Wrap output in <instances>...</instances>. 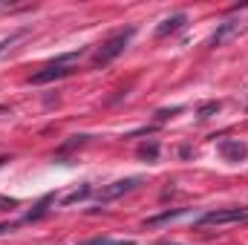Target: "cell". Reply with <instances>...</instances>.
I'll list each match as a JSON object with an SVG mask.
<instances>
[{"label":"cell","instance_id":"5bb4252c","mask_svg":"<svg viewBox=\"0 0 248 245\" xmlns=\"http://www.w3.org/2000/svg\"><path fill=\"white\" fill-rule=\"evenodd\" d=\"M81 245H136L133 240H119V243H113L110 237H95V240H90V243H81Z\"/></svg>","mask_w":248,"mask_h":245},{"label":"cell","instance_id":"277c9868","mask_svg":"<svg viewBox=\"0 0 248 245\" xmlns=\"http://www.w3.org/2000/svg\"><path fill=\"white\" fill-rule=\"evenodd\" d=\"M141 182H144L141 176H127V179H119V182H113V184H104V187L98 190V202H113V199H119L124 193L136 190Z\"/></svg>","mask_w":248,"mask_h":245},{"label":"cell","instance_id":"8992f818","mask_svg":"<svg viewBox=\"0 0 248 245\" xmlns=\"http://www.w3.org/2000/svg\"><path fill=\"white\" fill-rule=\"evenodd\" d=\"M217 150H219V156L225 162H243V159H248V144H243L240 138H222Z\"/></svg>","mask_w":248,"mask_h":245},{"label":"cell","instance_id":"52a82bcc","mask_svg":"<svg viewBox=\"0 0 248 245\" xmlns=\"http://www.w3.org/2000/svg\"><path fill=\"white\" fill-rule=\"evenodd\" d=\"M185 23H187V15H182V12H179V15H173V17H168V20H162V23L156 26V35H159V38H168V35H176V32H179V29H182Z\"/></svg>","mask_w":248,"mask_h":245},{"label":"cell","instance_id":"4fadbf2b","mask_svg":"<svg viewBox=\"0 0 248 245\" xmlns=\"http://www.w3.org/2000/svg\"><path fill=\"white\" fill-rule=\"evenodd\" d=\"M139 156H141V159H147V162H156V159H159V144H156V141L141 144V147H139Z\"/></svg>","mask_w":248,"mask_h":245},{"label":"cell","instance_id":"6da1fadb","mask_svg":"<svg viewBox=\"0 0 248 245\" xmlns=\"http://www.w3.org/2000/svg\"><path fill=\"white\" fill-rule=\"evenodd\" d=\"M133 35H136V26H127V29H122V32L110 35V38L95 49V55H93V66H101V69H104L107 63H113L124 49H127V44L133 41Z\"/></svg>","mask_w":248,"mask_h":245},{"label":"cell","instance_id":"9a60e30c","mask_svg":"<svg viewBox=\"0 0 248 245\" xmlns=\"http://www.w3.org/2000/svg\"><path fill=\"white\" fill-rule=\"evenodd\" d=\"M179 110H182V107H173V110H159V113H156V122H168V119H170L173 113H179Z\"/></svg>","mask_w":248,"mask_h":245},{"label":"cell","instance_id":"5b68a950","mask_svg":"<svg viewBox=\"0 0 248 245\" xmlns=\"http://www.w3.org/2000/svg\"><path fill=\"white\" fill-rule=\"evenodd\" d=\"M240 26H243V20H237V17H228V20H222V23L214 29V35L208 38V46H214V49H217V46H222L225 41H231V38L240 32Z\"/></svg>","mask_w":248,"mask_h":245},{"label":"cell","instance_id":"7a4b0ae2","mask_svg":"<svg viewBox=\"0 0 248 245\" xmlns=\"http://www.w3.org/2000/svg\"><path fill=\"white\" fill-rule=\"evenodd\" d=\"M84 52L78 49V52H66V55H58L55 61H49L44 69H38L32 78H29V84H49V81H58V78H66V75H72L75 72V63L81 58Z\"/></svg>","mask_w":248,"mask_h":245},{"label":"cell","instance_id":"e0dca14e","mask_svg":"<svg viewBox=\"0 0 248 245\" xmlns=\"http://www.w3.org/2000/svg\"><path fill=\"white\" fill-rule=\"evenodd\" d=\"M3 162H9V159H6V156H0V168H3Z\"/></svg>","mask_w":248,"mask_h":245},{"label":"cell","instance_id":"8fae6325","mask_svg":"<svg viewBox=\"0 0 248 245\" xmlns=\"http://www.w3.org/2000/svg\"><path fill=\"white\" fill-rule=\"evenodd\" d=\"M26 35H29V29H17V32H12V35H6V38L0 41V55H3V52H9V49H12V46H15L17 41H23Z\"/></svg>","mask_w":248,"mask_h":245},{"label":"cell","instance_id":"ac0fdd59","mask_svg":"<svg viewBox=\"0 0 248 245\" xmlns=\"http://www.w3.org/2000/svg\"><path fill=\"white\" fill-rule=\"evenodd\" d=\"M159 245H176V243H159Z\"/></svg>","mask_w":248,"mask_h":245},{"label":"cell","instance_id":"ba28073f","mask_svg":"<svg viewBox=\"0 0 248 245\" xmlns=\"http://www.w3.org/2000/svg\"><path fill=\"white\" fill-rule=\"evenodd\" d=\"M187 208H173V211H165V214H159V216H150V219H144V228H156V225H165V222H173V219H179V216H185Z\"/></svg>","mask_w":248,"mask_h":245},{"label":"cell","instance_id":"3957f363","mask_svg":"<svg viewBox=\"0 0 248 245\" xmlns=\"http://www.w3.org/2000/svg\"><path fill=\"white\" fill-rule=\"evenodd\" d=\"M234 222H248V208H217V211H208L196 219L199 228H208V225H234Z\"/></svg>","mask_w":248,"mask_h":245},{"label":"cell","instance_id":"2e32d148","mask_svg":"<svg viewBox=\"0 0 248 245\" xmlns=\"http://www.w3.org/2000/svg\"><path fill=\"white\" fill-rule=\"evenodd\" d=\"M15 228V222H0V234H6V231H12Z\"/></svg>","mask_w":248,"mask_h":245},{"label":"cell","instance_id":"30bf717a","mask_svg":"<svg viewBox=\"0 0 248 245\" xmlns=\"http://www.w3.org/2000/svg\"><path fill=\"white\" fill-rule=\"evenodd\" d=\"M49 202H55V196H52V193H49V196H44V199L35 205V211H29V214L23 216V222H35V219H41V216L46 214V205H49Z\"/></svg>","mask_w":248,"mask_h":245},{"label":"cell","instance_id":"9c48e42d","mask_svg":"<svg viewBox=\"0 0 248 245\" xmlns=\"http://www.w3.org/2000/svg\"><path fill=\"white\" fill-rule=\"evenodd\" d=\"M90 193H93V187H90V184H81V187H75V190H69V193L63 196V199H61V205H63V208H69V205H75V202L87 199Z\"/></svg>","mask_w":248,"mask_h":245},{"label":"cell","instance_id":"7c38bea8","mask_svg":"<svg viewBox=\"0 0 248 245\" xmlns=\"http://www.w3.org/2000/svg\"><path fill=\"white\" fill-rule=\"evenodd\" d=\"M219 107H222L219 101H205V104H202V107L196 110V116H199V119L205 122V119H211V116H217V113H219Z\"/></svg>","mask_w":248,"mask_h":245}]
</instances>
